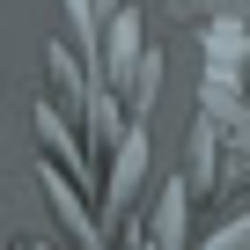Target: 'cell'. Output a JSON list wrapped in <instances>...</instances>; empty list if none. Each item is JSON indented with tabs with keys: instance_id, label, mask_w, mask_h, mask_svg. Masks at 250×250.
<instances>
[{
	"instance_id": "7a4b0ae2",
	"label": "cell",
	"mask_w": 250,
	"mask_h": 250,
	"mask_svg": "<svg viewBox=\"0 0 250 250\" xmlns=\"http://www.w3.org/2000/svg\"><path fill=\"white\" fill-rule=\"evenodd\" d=\"M140 169H147V125L133 118V133H125V147L110 155V184H103V206H110V213H118L125 199L140 191Z\"/></svg>"
},
{
	"instance_id": "8992f818",
	"label": "cell",
	"mask_w": 250,
	"mask_h": 250,
	"mask_svg": "<svg viewBox=\"0 0 250 250\" xmlns=\"http://www.w3.org/2000/svg\"><path fill=\"white\" fill-rule=\"evenodd\" d=\"M110 8H125V0H103V15H110Z\"/></svg>"
},
{
	"instance_id": "6da1fadb",
	"label": "cell",
	"mask_w": 250,
	"mask_h": 250,
	"mask_svg": "<svg viewBox=\"0 0 250 250\" xmlns=\"http://www.w3.org/2000/svg\"><path fill=\"white\" fill-rule=\"evenodd\" d=\"M140 8H110V30H103V66H96V88H125V81H140L147 66V44H140Z\"/></svg>"
},
{
	"instance_id": "5b68a950",
	"label": "cell",
	"mask_w": 250,
	"mask_h": 250,
	"mask_svg": "<svg viewBox=\"0 0 250 250\" xmlns=\"http://www.w3.org/2000/svg\"><path fill=\"white\" fill-rule=\"evenodd\" d=\"M155 235H162V243H177V235H184V184H169V191H162V228H155Z\"/></svg>"
},
{
	"instance_id": "3957f363",
	"label": "cell",
	"mask_w": 250,
	"mask_h": 250,
	"mask_svg": "<svg viewBox=\"0 0 250 250\" xmlns=\"http://www.w3.org/2000/svg\"><path fill=\"white\" fill-rule=\"evenodd\" d=\"M59 8H66V37L103 66V0H59Z\"/></svg>"
},
{
	"instance_id": "277c9868",
	"label": "cell",
	"mask_w": 250,
	"mask_h": 250,
	"mask_svg": "<svg viewBox=\"0 0 250 250\" xmlns=\"http://www.w3.org/2000/svg\"><path fill=\"white\" fill-rule=\"evenodd\" d=\"M44 191H52V206H59V221H66V228H74L81 243H103V228H96V213H88V206H81V199H74L66 184H59V169H44Z\"/></svg>"
}]
</instances>
